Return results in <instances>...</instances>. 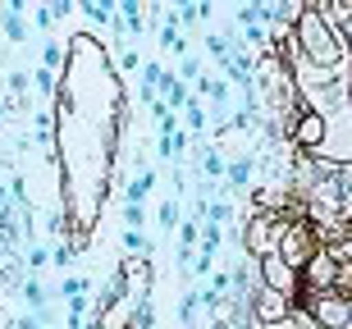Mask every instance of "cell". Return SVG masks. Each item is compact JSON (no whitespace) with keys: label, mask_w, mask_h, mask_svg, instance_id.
I'll use <instances>...</instances> for the list:
<instances>
[{"label":"cell","mask_w":352,"mask_h":329,"mask_svg":"<svg viewBox=\"0 0 352 329\" xmlns=\"http://www.w3.org/2000/svg\"><path fill=\"white\" fill-rule=\"evenodd\" d=\"M197 306H201V297L188 288V293H183V302H179V320H183V325H192V320H197Z\"/></svg>","instance_id":"25"},{"label":"cell","mask_w":352,"mask_h":329,"mask_svg":"<svg viewBox=\"0 0 352 329\" xmlns=\"http://www.w3.org/2000/svg\"><path fill=\"white\" fill-rule=\"evenodd\" d=\"M197 238H201V220H188V224L179 229V251H192Z\"/></svg>","instance_id":"22"},{"label":"cell","mask_w":352,"mask_h":329,"mask_svg":"<svg viewBox=\"0 0 352 329\" xmlns=\"http://www.w3.org/2000/svg\"><path fill=\"white\" fill-rule=\"evenodd\" d=\"M78 10L87 14L91 23H105V27L119 23V5H110V0H105V5H101V0H87V5H78Z\"/></svg>","instance_id":"15"},{"label":"cell","mask_w":352,"mask_h":329,"mask_svg":"<svg viewBox=\"0 0 352 329\" xmlns=\"http://www.w3.org/2000/svg\"><path fill=\"white\" fill-rule=\"evenodd\" d=\"M129 329H156V302H151V293H142V297L133 302Z\"/></svg>","instance_id":"13"},{"label":"cell","mask_w":352,"mask_h":329,"mask_svg":"<svg viewBox=\"0 0 352 329\" xmlns=\"http://www.w3.org/2000/svg\"><path fill=\"white\" fill-rule=\"evenodd\" d=\"M160 229H165V234L179 229V201H160Z\"/></svg>","instance_id":"26"},{"label":"cell","mask_w":352,"mask_h":329,"mask_svg":"<svg viewBox=\"0 0 352 329\" xmlns=\"http://www.w3.org/2000/svg\"><path fill=\"white\" fill-rule=\"evenodd\" d=\"M23 302L32 306L37 316L46 311V288H41V279H28V284H23Z\"/></svg>","instance_id":"19"},{"label":"cell","mask_w":352,"mask_h":329,"mask_svg":"<svg viewBox=\"0 0 352 329\" xmlns=\"http://www.w3.org/2000/svg\"><path fill=\"white\" fill-rule=\"evenodd\" d=\"M74 256H78V251L69 247V242H55V247H51V261H55V265H69Z\"/></svg>","instance_id":"30"},{"label":"cell","mask_w":352,"mask_h":329,"mask_svg":"<svg viewBox=\"0 0 352 329\" xmlns=\"http://www.w3.org/2000/svg\"><path fill=\"white\" fill-rule=\"evenodd\" d=\"M293 311H298L293 297H284V293H274V288H256V297H252V316H256V325H261V329L288 325Z\"/></svg>","instance_id":"5"},{"label":"cell","mask_w":352,"mask_h":329,"mask_svg":"<svg viewBox=\"0 0 352 329\" xmlns=\"http://www.w3.org/2000/svg\"><path fill=\"white\" fill-rule=\"evenodd\" d=\"M60 65H65V51H60L55 41H46V46H41V69H46V73H55Z\"/></svg>","instance_id":"23"},{"label":"cell","mask_w":352,"mask_h":329,"mask_svg":"<svg viewBox=\"0 0 352 329\" xmlns=\"http://www.w3.org/2000/svg\"><path fill=\"white\" fill-rule=\"evenodd\" d=\"M60 293H65V297H82V293H87V279H78V275H69L65 284H60Z\"/></svg>","instance_id":"29"},{"label":"cell","mask_w":352,"mask_h":329,"mask_svg":"<svg viewBox=\"0 0 352 329\" xmlns=\"http://www.w3.org/2000/svg\"><path fill=\"white\" fill-rule=\"evenodd\" d=\"M119 32H124V37H142V32H146V5H133V0H129V5H119Z\"/></svg>","instance_id":"11"},{"label":"cell","mask_w":352,"mask_h":329,"mask_svg":"<svg viewBox=\"0 0 352 329\" xmlns=\"http://www.w3.org/2000/svg\"><path fill=\"white\" fill-rule=\"evenodd\" d=\"M151 188H156V174H151V170H142V174H138V179H133L129 188H124V206H142V197L151 192Z\"/></svg>","instance_id":"14"},{"label":"cell","mask_w":352,"mask_h":329,"mask_svg":"<svg viewBox=\"0 0 352 329\" xmlns=\"http://www.w3.org/2000/svg\"><path fill=\"white\" fill-rule=\"evenodd\" d=\"M220 242H224V229H220V224H201V256H210V261H215Z\"/></svg>","instance_id":"18"},{"label":"cell","mask_w":352,"mask_h":329,"mask_svg":"<svg viewBox=\"0 0 352 329\" xmlns=\"http://www.w3.org/2000/svg\"><path fill=\"white\" fill-rule=\"evenodd\" d=\"M138 65H142V55H138V51H119V69H124V73H133Z\"/></svg>","instance_id":"32"},{"label":"cell","mask_w":352,"mask_h":329,"mask_svg":"<svg viewBox=\"0 0 352 329\" xmlns=\"http://www.w3.org/2000/svg\"><path fill=\"white\" fill-rule=\"evenodd\" d=\"M41 265H51V247L32 242V251H28V270H41Z\"/></svg>","instance_id":"28"},{"label":"cell","mask_w":352,"mask_h":329,"mask_svg":"<svg viewBox=\"0 0 352 329\" xmlns=\"http://www.w3.org/2000/svg\"><path fill=\"white\" fill-rule=\"evenodd\" d=\"M252 174H256V156L243 151V156L229 160V170H224V183L234 188V192H252Z\"/></svg>","instance_id":"10"},{"label":"cell","mask_w":352,"mask_h":329,"mask_svg":"<svg viewBox=\"0 0 352 329\" xmlns=\"http://www.w3.org/2000/svg\"><path fill=\"white\" fill-rule=\"evenodd\" d=\"M37 92H46V96L55 92V73H46V69H37Z\"/></svg>","instance_id":"33"},{"label":"cell","mask_w":352,"mask_h":329,"mask_svg":"<svg viewBox=\"0 0 352 329\" xmlns=\"http://www.w3.org/2000/svg\"><path fill=\"white\" fill-rule=\"evenodd\" d=\"M5 115H10V106H5V101H0V119H5Z\"/></svg>","instance_id":"34"},{"label":"cell","mask_w":352,"mask_h":329,"mask_svg":"<svg viewBox=\"0 0 352 329\" xmlns=\"http://www.w3.org/2000/svg\"><path fill=\"white\" fill-rule=\"evenodd\" d=\"M165 82H170V73L160 69V60H142V87H151V92H165Z\"/></svg>","instance_id":"17"},{"label":"cell","mask_w":352,"mask_h":329,"mask_svg":"<svg viewBox=\"0 0 352 329\" xmlns=\"http://www.w3.org/2000/svg\"><path fill=\"white\" fill-rule=\"evenodd\" d=\"M201 5H165V23H174V27H197L201 23Z\"/></svg>","instance_id":"12"},{"label":"cell","mask_w":352,"mask_h":329,"mask_svg":"<svg viewBox=\"0 0 352 329\" xmlns=\"http://www.w3.org/2000/svg\"><path fill=\"white\" fill-rule=\"evenodd\" d=\"M142 220H146V206H124V224L129 229H142Z\"/></svg>","instance_id":"31"},{"label":"cell","mask_w":352,"mask_h":329,"mask_svg":"<svg viewBox=\"0 0 352 329\" xmlns=\"http://www.w3.org/2000/svg\"><path fill=\"white\" fill-rule=\"evenodd\" d=\"M179 73H183V82H192V87H197V82H201V60H197V55H183Z\"/></svg>","instance_id":"24"},{"label":"cell","mask_w":352,"mask_h":329,"mask_svg":"<svg viewBox=\"0 0 352 329\" xmlns=\"http://www.w3.org/2000/svg\"><path fill=\"white\" fill-rule=\"evenodd\" d=\"M334 288H339V256L329 247H320L311 261L302 265V293H334Z\"/></svg>","instance_id":"3"},{"label":"cell","mask_w":352,"mask_h":329,"mask_svg":"<svg viewBox=\"0 0 352 329\" xmlns=\"http://www.w3.org/2000/svg\"><path fill=\"white\" fill-rule=\"evenodd\" d=\"M119 275L129 279V288H142V293H151L156 265H151V256H124V261H119Z\"/></svg>","instance_id":"8"},{"label":"cell","mask_w":352,"mask_h":329,"mask_svg":"<svg viewBox=\"0 0 352 329\" xmlns=\"http://www.w3.org/2000/svg\"><path fill=\"white\" fill-rule=\"evenodd\" d=\"M293 46H298V60L311 69H325V73H352V51L343 46V37L334 32L325 14L307 5V14L293 27Z\"/></svg>","instance_id":"1"},{"label":"cell","mask_w":352,"mask_h":329,"mask_svg":"<svg viewBox=\"0 0 352 329\" xmlns=\"http://www.w3.org/2000/svg\"><path fill=\"white\" fill-rule=\"evenodd\" d=\"M124 251H129V256H151V247H146L142 229H124Z\"/></svg>","instance_id":"21"},{"label":"cell","mask_w":352,"mask_h":329,"mask_svg":"<svg viewBox=\"0 0 352 329\" xmlns=\"http://www.w3.org/2000/svg\"><path fill=\"white\" fill-rule=\"evenodd\" d=\"M256 270H261V288H274V293H284V297H293V306H298L302 275L293 270V265H288V261H279L274 251H265L261 261H256Z\"/></svg>","instance_id":"4"},{"label":"cell","mask_w":352,"mask_h":329,"mask_svg":"<svg viewBox=\"0 0 352 329\" xmlns=\"http://www.w3.org/2000/svg\"><path fill=\"white\" fill-rule=\"evenodd\" d=\"M293 146L307 151V156H316V151L325 146V115L298 106V119H293Z\"/></svg>","instance_id":"6"},{"label":"cell","mask_w":352,"mask_h":329,"mask_svg":"<svg viewBox=\"0 0 352 329\" xmlns=\"http://www.w3.org/2000/svg\"><path fill=\"white\" fill-rule=\"evenodd\" d=\"M197 165H201V179H206V183H220L224 170H229V160L220 156V146H210L206 137H197Z\"/></svg>","instance_id":"9"},{"label":"cell","mask_w":352,"mask_h":329,"mask_svg":"<svg viewBox=\"0 0 352 329\" xmlns=\"http://www.w3.org/2000/svg\"><path fill=\"white\" fill-rule=\"evenodd\" d=\"M160 46H165V51H188V41H183V32H179V27H174V23H160Z\"/></svg>","instance_id":"20"},{"label":"cell","mask_w":352,"mask_h":329,"mask_svg":"<svg viewBox=\"0 0 352 329\" xmlns=\"http://www.w3.org/2000/svg\"><path fill=\"white\" fill-rule=\"evenodd\" d=\"M316 238H320V234L311 229V220H279V224H274V256H279V261H288L302 275V265L320 251V242H316Z\"/></svg>","instance_id":"2"},{"label":"cell","mask_w":352,"mask_h":329,"mask_svg":"<svg viewBox=\"0 0 352 329\" xmlns=\"http://www.w3.org/2000/svg\"><path fill=\"white\" fill-rule=\"evenodd\" d=\"M32 23H37L41 32H51L55 27V5H32Z\"/></svg>","instance_id":"27"},{"label":"cell","mask_w":352,"mask_h":329,"mask_svg":"<svg viewBox=\"0 0 352 329\" xmlns=\"http://www.w3.org/2000/svg\"><path fill=\"white\" fill-rule=\"evenodd\" d=\"M183 124H188V133H197V137H206V106H201V101H188V106H183Z\"/></svg>","instance_id":"16"},{"label":"cell","mask_w":352,"mask_h":329,"mask_svg":"<svg viewBox=\"0 0 352 329\" xmlns=\"http://www.w3.org/2000/svg\"><path fill=\"white\" fill-rule=\"evenodd\" d=\"M243 251L261 261L265 251H274V220L270 215H248L243 220Z\"/></svg>","instance_id":"7"}]
</instances>
